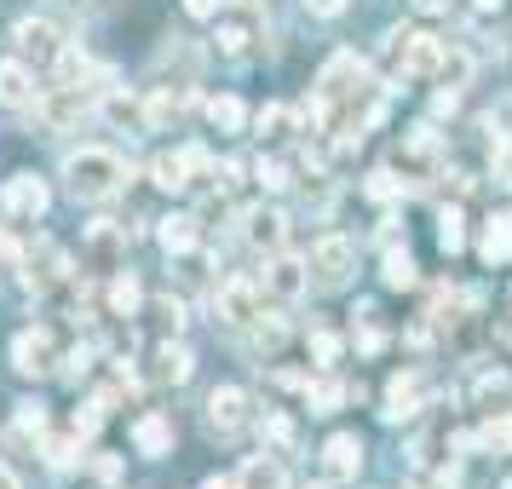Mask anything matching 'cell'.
Wrapping results in <instances>:
<instances>
[{
	"mask_svg": "<svg viewBox=\"0 0 512 489\" xmlns=\"http://www.w3.org/2000/svg\"><path fill=\"white\" fill-rule=\"evenodd\" d=\"M242 236L254 242V248H282V236H288V219L277 208H254L242 219Z\"/></svg>",
	"mask_w": 512,
	"mask_h": 489,
	"instance_id": "7c38bea8",
	"label": "cell"
},
{
	"mask_svg": "<svg viewBox=\"0 0 512 489\" xmlns=\"http://www.w3.org/2000/svg\"><path fill=\"white\" fill-rule=\"evenodd\" d=\"M242 489H288V472L271 455H254V461L242 466Z\"/></svg>",
	"mask_w": 512,
	"mask_h": 489,
	"instance_id": "d6986e66",
	"label": "cell"
},
{
	"mask_svg": "<svg viewBox=\"0 0 512 489\" xmlns=\"http://www.w3.org/2000/svg\"><path fill=\"white\" fill-rule=\"evenodd\" d=\"M6 213H18V219H41L47 213V202H52V190L35 179V173H18V179H6Z\"/></svg>",
	"mask_w": 512,
	"mask_h": 489,
	"instance_id": "ba28073f",
	"label": "cell"
},
{
	"mask_svg": "<svg viewBox=\"0 0 512 489\" xmlns=\"http://www.w3.org/2000/svg\"><path fill=\"white\" fill-rule=\"evenodd\" d=\"M438 248H443V254H461V248H466V231H461V213H455V208L438 219Z\"/></svg>",
	"mask_w": 512,
	"mask_h": 489,
	"instance_id": "83f0119b",
	"label": "cell"
},
{
	"mask_svg": "<svg viewBox=\"0 0 512 489\" xmlns=\"http://www.w3.org/2000/svg\"><path fill=\"white\" fill-rule=\"evenodd\" d=\"M259 305H265V282H254V277H231V282H219V294H213L219 323H231V328H254Z\"/></svg>",
	"mask_w": 512,
	"mask_h": 489,
	"instance_id": "7a4b0ae2",
	"label": "cell"
},
{
	"mask_svg": "<svg viewBox=\"0 0 512 489\" xmlns=\"http://www.w3.org/2000/svg\"><path fill=\"white\" fill-rule=\"evenodd\" d=\"M219 6H225V0H185L190 18H219Z\"/></svg>",
	"mask_w": 512,
	"mask_h": 489,
	"instance_id": "ab89813d",
	"label": "cell"
},
{
	"mask_svg": "<svg viewBox=\"0 0 512 489\" xmlns=\"http://www.w3.org/2000/svg\"><path fill=\"white\" fill-rule=\"evenodd\" d=\"M208 116H213V127H219V133H242V127H248V110H242V98H213L208 104Z\"/></svg>",
	"mask_w": 512,
	"mask_h": 489,
	"instance_id": "44dd1931",
	"label": "cell"
},
{
	"mask_svg": "<svg viewBox=\"0 0 512 489\" xmlns=\"http://www.w3.org/2000/svg\"><path fill=\"white\" fill-rule=\"evenodd\" d=\"M98 478H121V461H116V455H98Z\"/></svg>",
	"mask_w": 512,
	"mask_h": 489,
	"instance_id": "b9f144b4",
	"label": "cell"
},
{
	"mask_svg": "<svg viewBox=\"0 0 512 489\" xmlns=\"http://www.w3.org/2000/svg\"><path fill=\"white\" fill-rule=\"evenodd\" d=\"M478 254L489 259V265H507L512 259V213H495L484 225V236H478Z\"/></svg>",
	"mask_w": 512,
	"mask_h": 489,
	"instance_id": "9a60e30c",
	"label": "cell"
},
{
	"mask_svg": "<svg viewBox=\"0 0 512 489\" xmlns=\"http://www.w3.org/2000/svg\"><path fill=\"white\" fill-rule=\"evenodd\" d=\"M12 426H18V438H41V432H47V409H41V403H18V415H12Z\"/></svg>",
	"mask_w": 512,
	"mask_h": 489,
	"instance_id": "4316f807",
	"label": "cell"
},
{
	"mask_svg": "<svg viewBox=\"0 0 512 489\" xmlns=\"http://www.w3.org/2000/svg\"><path fill=\"white\" fill-rule=\"evenodd\" d=\"M0 104H6V110H24V104H35V81H29L24 64H0Z\"/></svg>",
	"mask_w": 512,
	"mask_h": 489,
	"instance_id": "e0dca14e",
	"label": "cell"
},
{
	"mask_svg": "<svg viewBox=\"0 0 512 489\" xmlns=\"http://www.w3.org/2000/svg\"><path fill=\"white\" fill-rule=\"evenodd\" d=\"M104 116H110V121H139V104H133V98H121V93H110V98H104Z\"/></svg>",
	"mask_w": 512,
	"mask_h": 489,
	"instance_id": "836d02e7",
	"label": "cell"
},
{
	"mask_svg": "<svg viewBox=\"0 0 512 489\" xmlns=\"http://www.w3.org/2000/svg\"><path fill=\"white\" fill-rule=\"evenodd\" d=\"M305 346H311V363H334V357H340V334H328V328H317V334H311V340H305Z\"/></svg>",
	"mask_w": 512,
	"mask_h": 489,
	"instance_id": "f546056e",
	"label": "cell"
},
{
	"mask_svg": "<svg viewBox=\"0 0 512 489\" xmlns=\"http://www.w3.org/2000/svg\"><path fill=\"white\" fill-rule=\"evenodd\" d=\"M110 305H116V317H133V311H139V282L116 277V282H110Z\"/></svg>",
	"mask_w": 512,
	"mask_h": 489,
	"instance_id": "f1b7e54d",
	"label": "cell"
},
{
	"mask_svg": "<svg viewBox=\"0 0 512 489\" xmlns=\"http://www.w3.org/2000/svg\"><path fill=\"white\" fill-rule=\"evenodd\" d=\"M41 455H47L52 466H70L75 455H81V438H47L41 443Z\"/></svg>",
	"mask_w": 512,
	"mask_h": 489,
	"instance_id": "4dcf8cb0",
	"label": "cell"
},
{
	"mask_svg": "<svg viewBox=\"0 0 512 489\" xmlns=\"http://www.w3.org/2000/svg\"><path fill=\"white\" fill-rule=\"evenodd\" d=\"M420 12H443V6H449V0H415Z\"/></svg>",
	"mask_w": 512,
	"mask_h": 489,
	"instance_id": "f6af8a7d",
	"label": "cell"
},
{
	"mask_svg": "<svg viewBox=\"0 0 512 489\" xmlns=\"http://www.w3.org/2000/svg\"><path fill=\"white\" fill-rule=\"evenodd\" d=\"M0 489H24V484H18V472H6V466H0Z\"/></svg>",
	"mask_w": 512,
	"mask_h": 489,
	"instance_id": "ee69618b",
	"label": "cell"
},
{
	"mask_svg": "<svg viewBox=\"0 0 512 489\" xmlns=\"http://www.w3.org/2000/svg\"><path fill=\"white\" fill-rule=\"evenodd\" d=\"M254 127H259V139H288V133H294V110H282V104H265Z\"/></svg>",
	"mask_w": 512,
	"mask_h": 489,
	"instance_id": "cb8c5ba5",
	"label": "cell"
},
{
	"mask_svg": "<svg viewBox=\"0 0 512 489\" xmlns=\"http://www.w3.org/2000/svg\"><path fill=\"white\" fill-rule=\"evenodd\" d=\"M190 369H196L190 346H173V340H162V346H156V369H150L156 380H167V386H185Z\"/></svg>",
	"mask_w": 512,
	"mask_h": 489,
	"instance_id": "5bb4252c",
	"label": "cell"
},
{
	"mask_svg": "<svg viewBox=\"0 0 512 489\" xmlns=\"http://www.w3.org/2000/svg\"><path fill=\"white\" fill-rule=\"evenodd\" d=\"M415 403H420L415 374H397L392 386H386V409H380V415H386V420H409V415H415Z\"/></svg>",
	"mask_w": 512,
	"mask_h": 489,
	"instance_id": "ac0fdd59",
	"label": "cell"
},
{
	"mask_svg": "<svg viewBox=\"0 0 512 489\" xmlns=\"http://www.w3.org/2000/svg\"><path fill=\"white\" fill-rule=\"evenodd\" d=\"M380 277H386V288H415V259L409 254H386V265H380Z\"/></svg>",
	"mask_w": 512,
	"mask_h": 489,
	"instance_id": "d4e9b609",
	"label": "cell"
},
{
	"mask_svg": "<svg viewBox=\"0 0 512 489\" xmlns=\"http://www.w3.org/2000/svg\"><path fill=\"white\" fill-rule=\"evenodd\" d=\"M512 392V380H507V374H501V369H495V374H484V380H478V397H507Z\"/></svg>",
	"mask_w": 512,
	"mask_h": 489,
	"instance_id": "74e56055",
	"label": "cell"
},
{
	"mask_svg": "<svg viewBox=\"0 0 512 489\" xmlns=\"http://www.w3.org/2000/svg\"><path fill=\"white\" fill-rule=\"evenodd\" d=\"M265 438H271V443H282V449H288V443H294V426H288V420H282V415H265Z\"/></svg>",
	"mask_w": 512,
	"mask_h": 489,
	"instance_id": "8d00e7d4",
	"label": "cell"
},
{
	"mask_svg": "<svg viewBox=\"0 0 512 489\" xmlns=\"http://www.w3.org/2000/svg\"><path fill=\"white\" fill-rule=\"evenodd\" d=\"M305 489H334V484H305Z\"/></svg>",
	"mask_w": 512,
	"mask_h": 489,
	"instance_id": "bcb514c9",
	"label": "cell"
},
{
	"mask_svg": "<svg viewBox=\"0 0 512 489\" xmlns=\"http://www.w3.org/2000/svg\"><path fill=\"white\" fill-rule=\"evenodd\" d=\"M12 47L24 52V58H35V64H58L64 41H58V29L47 18H24V24H12Z\"/></svg>",
	"mask_w": 512,
	"mask_h": 489,
	"instance_id": "8992f818",
	"label": "cell"
},
{
	"mask_svg": "<svg viewBox=\"0 0 512 489\" xmlns=\"http://www.w3.org/2000/svg\"><path fill=\"white\" fill-rule=\"evenodd\" d=\"M305 265H311V277L323 282V288H340V282L357 271V248H351L346 236H323V242L311 248V259H305Z\"/></svg>",
	"mask_w": 512,
	"mask_h": 489,
	"instance_id": "3957f363",
	"label": "cell"
},
{
	"mask_svg": "<svg viewBox=\"0 0 512 489\" xmlns=\"http://www.w3.org/2000/svg\"><path fill=\"white\" fill-rule=\"evenodd\" d=\"M305 12H311V18H340L346 0H305Z\"/></svg>",
	"mask_w": 512,
	"mask_h": 489,
	"instance_id": "f35d334b",
	"label": "cell"
},
{
	"mask_svg": "<svg viewBox=\"0 0 512 489\" xmlns=\"http://www.w3.org/2000/svg\"><path fill=\"white\" fill-rule=\"evenodd\" d=\"M219 47H225V58H242V47H248V29L225 24V29H219Z\"/></svg>",
	"mask_w": 512,
	"mask_h": 489,
	"instance_id": "d6a6232c",
	"label": "cell"
},
{
	"mask_svg": "<svg viewBox=\"0 0 512 489\" xmlns=\"http://www.w3.org/2000/svg\"><path fill=\"white\" fill-rule=\"evenodd\" d=\"M392 52H397V64H403V75H438L443 41L438 35H420V29H397Z\"/></svg>",
	"mask_w": 512,
	"mask_h": 489,
	"instance_id": "277c9868",
	"label": "cell"
},
{
	"mask_svg": "<svg viewBox=\"0 0 512 489\" xmlns=\"http://www.w3.org/2000/svg\"><path fill=\"white\" fill-rule=\"evenodd\" d=\"M202 489H242V478H208Z\"/></svg>",
	"mask_w": 512,
	"mask_h": 489,
	"instance_id": "7bdbcfd3",
	"label": "cell"
},
{
	"mask_svg": "<svg viewBox=\"0 0 512 489\" xmlns=\"http://www.w3.org/2000/svg\"><path fill=\"white\" fill-rule=\"evenodd\" d=\"M248 409H254V403H248L242 386H219V392L208 397V426L213 432H242V426H248Z\"/></svg>",
	"mask_w": 512,
	"mask_h": 489,
	"instance_id": "9c48e42d",
	"label": "cell"
},
{
	"mask_svg": "<svg viewBox=\"0 0 512 489\" xmlns=\"http://www.w3.org/2000/svg\"><path fill=\"white\" fill-rule=\"evenodd\" d=\"M12 369L18 374H52V340L41 328H29V334L12 340Z\"/></svg>",
	"mask_w": 512,
	"mask_h": 489,
	"instance_id": "30bf717a",
	"label": "cell"
},
{
	"mask_svg": "<svg viewBox=\"0 0 512 489\" xmlns=\"http://www.w3.org/2000/svg\"><path fill=\"white\" fill-rule=\"evenodd\" d=\"M438 81L449 87V93H461L466 81H472V58H466V52H449V47H443V58H438Z\"/></svg>",
	"mask_w": 512,
	"mask_h": 489,
	"instance_id": "7402d4cb",
	"label": "cell"
},
{
	"mask_svg": "<svg viewBox=\"0 0 512 489\" xmlns=\"http://www.w3.org/2000/svg\"><path fill=\"white\" fill-rule=\"evenodd\" d=\"M386 340H380V328H357V351H380Z\"/></svg>",
	"mask_w": 512,
	"mask_h": 489,
	"instance_id": "60d3db41",
	"label": "cell"
},
{
	"mask_svg": "<svg viewBox=\"0 0 512 489\" xmlns=\"http://www.w3.org/2000/svg\"><path fill=\"white\" fill-rule=\"evenodd\" d=\"M259 185L265 190H288V167L282 162H259Z\"/></svg>",
	"mask_w": 512,
	"mask_h": 489,
	"instance_id": "e575fe53",
	"label": "cell"
},
{
	"mask_svg": "<svg viewBox=\"0 0 512 489\" xmlns=\"http://www.w3.org/2000/svg\"><path fill=\"white\" fill-rule=\"evenodd\" d=\"M133 443H139V455H150V461L173 455V420H167L162 409H150V415L133 426Z\"/></svg>",
	"mask_w": 512,
	"mask_h": 489,
	"instance_id": "8fae6325",
	"label": "cell"
},
{
	"mask_svg": "<svg viewBox=\"0 0 512 489\" xmlns=\"http://www.w3.org/2000/svg\"><path fill=\"white\" fill-rule=\"evenodd\" d=\"M305 288H311V265L294 254H277L265 265V294H277V300H300Z\"/></svg>",
	"mask_w": 512,
	"mask_h": 489,
	"instance_id": "52a82bcc",
	"label": "cell"
},
{
	"mask_svg": "<svg viewBox=\"0 0 512 489\" xmlns=\"http://www.w3.org/2000/svg\"><path fill=\"white\" fill-rule=\"evenodd\" d=\"M64 185H70L75 202H110L127 185V162L116 150H75L64 162Z\"/></svg>",
	"mask_w": 512,
	"mask_h": 489,
	"instance_id": "6da1fadb",
	"label": "cell"
},
{
	"mask_svg": "<svg viewBox=\"0 0 512 489\" xmlns=\"http://www.w3.org/2000/svg\"><path fill=\"white\" fill-rule=\"evenodd\" d=\"M98 420H104V403H81V409H75V420H70V426H75V438H93V432H98Z\"/></svg>",
	"mask_w": 512,
	"mask_h": 489,
	"instance_id": "1f68e13d",
	"label": "cell"
},
{
	"mask_svg": "<svg viewBox=\"0 0 512 489\" xmlns=\"http://www.w3.org/2000/svg\"><path fill=\"white\" fill-rule=\"evenodd\" d=\"M162 248L167 254H190L196 242H202V225H196V213H173V219H162Z\"/></svg>",
	"mask_w": 512,
	"mask_h": 489,
	"instance_id": "2e32d148",
	"label": "cell"
},
{
	"mask_svg": "<svg viewBox=\"0 0 512 489\" xmlns=\"http://www.w3.org/2000/svg\"><path fill=\"white\" fill-rule=\"evenodd\" d=\"M282 340H288L282 317H259V323H254V357H277Z\"/></svg>",
	"mask_w": 512,
	"mask_h": 489,
	"instance_id": "603a6c76",
	"label": "cell"
},
{
	"mask_svg": "<svg viewBox=\"0 0 512 489\" xmlns=\"http://www.w3.org/2000/svg\"><path fill=\"white\" fill-rule=\"evenodd\" d=\"M478 449H501V455H512V415H495L478 432Z\"/></svg>",
	"mask_w": 512,
	"mask_h": 489,
	"instance_id": "484cf974",
	"label": "cell"
},
{
	"mask_svg": "<svg viewBox=\"0 0 512 489\" xmlns=\"http://www.w3.org/2000/svg\"><path fill=\"white\" fill-rule=\"evenodd\" d=\"M81 254H87V265L93 271H121V259H127V231L121 225H110V219H98L93 231H87V242H81Z\"/></svg>",
	"mask_w": 512,
	"mask_h": 489,
	"instance_id": "5b68a950",
	"label": "cell"
},
{
	"mask_svg": "<svg viewBox=\"0 0 512 489\" xmlns=\"http://www.w3.org/2000/svg\"><path fill=\"white\" fill-rule=\"evenodd\" d=\"M397 190H403V185H397L392 173H374V179H369V196H374V202H392Z\"/></svg>",
	"mask_w": 512,
	"mask_h": 489,
	"instance_id": "d590c367",
	"label": "cell"
},
{
	"mask_svg": "<svg viewBox=\"0 0 512 489\" xmlns=\"http://www.w3.org/2000/svg\"><path fill=\"white\" fill-rule=\"evenodd\" d=\"M323 461L334 478H357V466H363V438H351V432H334L323 449Z\"/></svg>",
	"mask_w": 512,
	"mask_h": 489,
	"instance_id": "4fadbf2b",
	"label": "cell"
},
{
	"mask_svg": "<svg viewBox=\"0 0 512 489\" xmlns=\"http://www.w3.org/2000/svg\"><path fill=\"white\" fill-rule=\"evenodd\" d=\"M305 397H311V415H334L351 397V386H340V380H317V386H311V380H305Z\"/></svg>",
	"mask_w": 512,
	"mask_h": 489,
	"instance_id": "ffe728a7",
	"label": "cell"
}]
</instances>
